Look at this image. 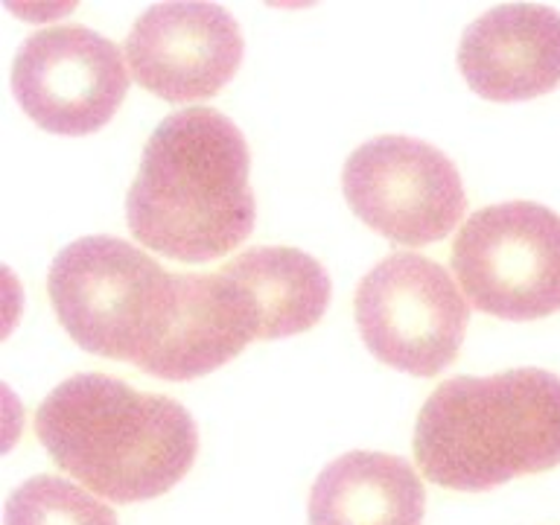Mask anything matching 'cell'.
Returning <instances> with one entry per match:
<instances>
[{"instance_id": "1", "label": "cell", "mask_w": 560, "mask_h": 525, "mask_svg": "<svg viewBox=\"0 0 560 525\" xmlns=\"http://www.w3.org/2000/svg\"><path fill=\"white\" fill-rule=\"evenodd\" d=\"M243 131L217 108H184L149 135L126 196L131 234L182 262L225 257L252 234L257 205Z\"/></svg>"}, {"instance_id": "2", "label": "cell", "mask_w": 560, "mask_h": 525, "mask_svg": "<svg viewBox=\"0 0 560 525\" xmlns=\"http://www.w3.org/2000/svg\"><path fill=\"white\" fill-rule=\"evenodd\" d=\"M35 432L61 470L122 505L166 493L199 453V429L182 402L105 374L56 385L35 411Z\"/></svg>"}, {"instance_id": "3", "label": "cell", "mask_w": 560, "mask_h": 525, "mask_svg": "<svg viewBox=\"0 0 560 525\" xmlns=\"http://www.w3.org/2000/svg\"><path fill=\"white\" fill-rule=\"evenodd\" d=\"M415 458L450 490H490L560 464V376L516 368L455 376L429 394L415 423Z\"/></svg>"}, {"instance_id": "4", "label": "cell", "mask_w": 560, "mask_h": 525, "mask_svg": "<svg viewBox=\"0 0 560 525\" xmlns=\"http://www.w3.org/2000/svg\"><path fill=\"white\" fill-rule=\"evenodd\" d=\"M52 310L79 348L147 368L175 310V271L117 236H82L52 260Z\"/></svg>"}, {"instance_id": "5", "label": "cell", "mask_w": 560, "mask_h": 525, "mask_svg": "<svg viewBox=\"0 0 560 525\" xmlns=\"http://www.w3.org/2000/svg\"><path fill=\"white\" fill-rule=\"evenodd\" d=\"M453 271L481 313L532 322L560 310V217L537 201L476 210L453 243Z\"/></svg>"}, {"instance_id": "6", "label": "cell", "mask_w": 560, "mask_h": 525, "mask_svg": "<svg viewBox=\"0 0 560 525\" xmlns=\"http://www.w3.org/2000/svg\"><path fill=\"white\" fill-rule=\"evenodd\" d=\"M353 313L368 350L415 376H435L453 365L470 322L453 275L411 252L392 254L368 271Z\"/></svg>"}, {"instance_id": "7", "label": "cell", "mask_w": 560, "mask_h": 525, "mask_svg": "<svg viewBox=\"0 0 560 525\" xmlns=\"http://www.w3.org/2000/svg\"><path fill=\"white\" fill-rule=\"evenodd\" d=\"M341 187L365 225L400 245L444 240L467 210L453 161L427 140L406 135H380L353 149Z\"/></svg>"}, {"instance_id": "8", "label": "cell", "mask_w": 560, "mask_h": 525, "mask_svg": "<svg viewBox=\"0 0 560 525\" xmlns=\"http://www.w3.org/2000/svg\"><path fill=\"white\" fill-rule=\"evenodd\" d=\"M12 91L26 117L56 135H91L112 120L129 91L122 50L79 24L38 30L21 44Z\"/></svg>"}, {"instance_id": "9", "label": "cell", "mask_w": 560, "mask_h": 525, "mask_svg": "<svg viewBox=\"0 0 560 525\" xmlns=\"http://www.w3.org/2000/svg\"><path fill=\"white\" fill-rule=\"evenodd\" d=\"M131 77L166 103L217 94L243 61V33L219 3H155L126 35Z\"/></svg>"}, {"instance_id": "10", "label": "cell", "mask_w": 560, "mask_h": 525, "mask_svg": "<svg viewBox=\"0 0 560 525\" xmlns=\"http://www.w3.org/2000/svg\"><path fill=\"white\" fill-rule=\"evenodd\" d=\"M458 68L485 100L514 103L560 85V12L537 3H505L467 24Z\"/></svg>"}, {"instance_id": "11", "label": "cell", "mask_w": 560, "mask_h": 525, "mask_svg": "<svg viewBox=\"0 0 560 525\" xmlns=\"http://www.w3.org/2000/svg\"><path fill=\"white\" fill-rule=\"evenodd\" d=\"M257 332L252 298L234 278L219 269L213 275H175V310L147 374L161 380H192L225 365Z\"/></svg>"}, {"instance_id": "12", "label": "cell", "mask_w": 560, "mask_h": 525, "mask_svg": "<svg viewBox=\"0 0 560 525\" xmlns=\"http://www.w3.org/2000/svg\"><path fill=\"white\" fill-rule=\"evenodd\" d=\"M423 511V481L400 455L345 453L310 490V525H420Z\"/></svg>"}, {"instance_id": "13", "label": "cell", "mask_w": 560, "mask_h": 525, "mask_svg": "<svg viewBox=\"0 0 560 525\" xmlns=\"http://www.w3.org/2000/svg\"><path fill=\"white\" fill-rule=\"evenodd\" d=\"M252 298L260 339H283L318 324L330 304V278L313 254L289 245H260L222 266Z\"/></svg>"}, {"instance_id": "14", "label": "cell", "mask_w": 560, "mask_h": 525, "mask_svg": "<svg viewBox=\"0 0 560 525\" xmlns=\"http://www.w3.org/2000/svg\"><path fill=\"white\" fill-rule=\"evenodd\" d=\"M7 525H120L112 508L59 476H33L7 499Z\"/></svg>"}]
</instances>
